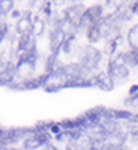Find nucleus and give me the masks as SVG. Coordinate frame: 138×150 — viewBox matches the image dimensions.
<instances>
[{
  "label": "nucleus",
  "mask_w": 138,
  "mask_h": 150,
  "mask_svg": "<svg viewBox=\"0 0 138 150\" xmlns=\"http://www.w3.org/2000/svg\"><path fill=\"white\" fill-rule=\"evenodd\" d=\"M122 125H123L124 131L129 134V142L127 143L138 146V124H134L131 121H126V123H122Z\"/></svg>",
  "instance_id": "nucleus-15"
},
{
  "label": "nucleus",
  "mask_w": 138,
  "mask_h": 150,
  "mask_svg": "<svg viewBox=\"0 0 138 150\" xmlns=\"http://www.w3.org/2000/svg\"><path fill=\"white\" fill-rule=\"evenodd\" d=\"M36 39L37 37L33 33L18 36V40H17V44H15V58H18L19 55H23V54L37 52Z\"/></svg>",
  "instance_id": "nucleus-6"
},
{
  "label": "nucleus",
  "mask_w": 138,
  "mask_h": 150,
  "mask_svg": "<svg viewBox=\"0 0 138 150\" xmlns=\"http://www.w3.org/2000/svg\"><path fill=\"white\" fill-rule=\"evenodd\" d=\"M137 55H138V51H137Z\"/></svg>",
  "instance_id": "nucleus-32"
},
{
  "label": "nucleus",
  "mask_w": 138,
  "mask_h": 150,
  "mask_svg": "<svg viewBox=\"0 0 138 150\" xmlns=\"http://www.w3.org/2000/svg\"><path fill=\"white\" fill-rule=\"evenodd\" d=\"M66 32L64 29H50L48 33V47H50V54L60 55L62 52V46L66 40Z\"/></svg>",
  "instance_id": "nucleus-9"
},
{
  "label": "nucleus",
  "mask_w": 138,
  "mask_h": 150,
  "mask_svg": "<svg viewBox=\"0 0 138 150\" xmlns=\"http://www.w3.org/2000/svg\"><path fill=\"white\" fill-rule=\"evenodd\" d=\"M65 150H86L83 147L80 142H72L69 141L68 143H65Z\"/></svg>",
  "instance_id": "nucleus-26"
},
{
  "label": "nucleus",
  "mask_w": 138,
  "mask_h": 150,
  "mask_svg": "<svg viewBox=\"0 0 138 150\" xmlns=\"http://www.w3.org/2000/svg\"><path fill=\"white\" fill-rule=\"evenodd\" d=\"M102 52L100 48H97L92 44H84V46L79 47L78 50V62L86 69L97 73L100 64L102 61Z\"/></svg>",
  "instance_id": "nucleus-2"
},
{
  "label": "nucleus",
  "mask_w": 138,
  "mask_h": 150,
  "mask_svg": "<svg viewBox=\"0 0 138 150\" xmlns=\"http://www.w3.org/2000/svg\"><path fill=\"white\" fill-rule=\"evenodd\" d=\"M41 150H60V149H58V146L54 145V143H47Z\"/></svg>",
  "instance_id": "nucleus-30"
},
{
  "label": "nucleus",
  "mask_w": 138,
  "mask_h": 150,
  "mask_svg": "<svg viewBox=\"0 0 138 150\" xmlns=\"http://www.w3.org/2000/svg\"><path fill=\"white\" fill-rule=\"evenodd\" d=\"M33 18H35V15H33L32 10H25V11H23L22 18L18 19V21L15 22V26H14L17 36H23V35L32 33Z\"/></svg>",
  "instance_id": "nucleus-10"
},
{
  "label": "nucleus",
  "mask_w": 138,
  "mask_h": 150,
  "mask_svg": "<svg viewBox=\"0 0 138 150\" xmlns=\"http://www.w3.org/2000/svg\"><path fill=\"white\" fill-rule=\"evenodd\" d=\"M138 94V84H133L129 90V96H134Z\"/></svg>",
  "instance_id": "nucleus-29"
},
{
  "label": "nucleus",
  "mask_w": 138,
  "mask_h": 150,
  "mask_svg": "<svg viewBox=\"0 0 138 150\" xmlns=\"http://www.w3.org/2000/svg\"><path fill=\"white\" fill-rule=\"evenodd\" d=\"M78 39V35H68L66 36V40H65L64 46H62V52L65 55H70L73 52V48H75V40Z\"/></svg>",
  "instance_id": "nucleus-21"
},
{
  "label": "nucleus",
  "mask_w": 138,
  "mask_h": 150,
  "mask_svg": "<svg viewBox=\"0 0 138 150\" xmlns=\"http://www.w3.org/2000/svg\"><path fill=\"white\" fill-rule=\"evenodd\" d=\"M105 72L112 79V81L115 83V86H122L129 81L130 79V69L120 61L119 54L113 58H109Z\"/></svg>",
  "instance_id": "nucleus-4"
},
{
  "label": "nucleus",
  "mask_w": 138,
  "mask_h": 150,
  "mask_svg": "<svg viewBox=\"0 0 138 150\" xmlns=\"http://www.w3.org/2000/svg\"><path fill=\"white\" fill-rule=\"evenodd\" d=\"M64 88L61 86H58V84H54V83H47L46 86H44V88H43V91L47 92V94H57V92L62 91Z\"/></svg>",
  "instance_id": "nucleus-25"
},
{
  "label": "nucleus",
  "mask_w": 138,
  "mask_h": 150,
  "mask_svg": "<svg viewBox=\"0 0 138 150\" xmlns=\"http://www.w3.org/2000/svg\"><path fill=\"white\" fill-rule=\"evenodd\" d=\"M0 150H18L17 147H6V146H0Z\"/></svg>",
  "instance_id": "nucleus-31"
},
{
  "label": "nucleus",
  "mask_w": 138,
  "mask_h": 150,
  "mask_svg": "<svg viewBox=\"0 0 138 150\" xmlns=\"http://www.w3.org/2000/svg\"><path fill=\"white\" fill-rule=\"evenodd\" d=\"M60 64H61V61L58 59V55H55V54L47 55L46 59H44V73L51 74L55 69L58 68Z\"/></svg>",
  "instance_id": "nucleus-18"
},
{
  "label": "nucleus",
  "mask_w": 138,
  "mask_h": 150,
  "mask_svg": "<svg viewBox=\"0 0 138 150\" xmlns=\"http://www.w3.org/2000/svg\"><path fill=\"white\" fill-rule=\"evenodd\" d=\"M126 39H127V44H129L130 50L138 51V23H134L130 28Z\"/></svg>",
  "instance_id": "nucleus-17"
},
{
  "label": "nucleus",
  "mask_w": 138,
  "mask_h": 150,
  "mask_svg": "<svg viewBox=\"0 0 138 150\" xmlns=\"http://www.w3.org/2000/svg\"><path fill=\"white\" fill-rule=\"evenodd\" d=\"M9 29H10L9 23L6 22L4 18H1V19H0V43H4L6 39L10 36V35H9V33H10Z\"/></svg>",
  "instance_id": "nucleus-24"
},
{
  "label": "nucleus",
  "mask_w": 138,
  "mask_h": 150,
  "mask_svg": "<svg viewBox=\"0 0 138 150\" xmlns=\"http://www.w3.org/2000/svg\"><path fill=\"white\" fill-rule=\"evenodd\" d=\"M48 81H50V74L43 73L40 76L26 79V80H17L14 84L9 87V90L11 91H35L39 88L43 90Z\"/></svg>",
  "instance_id": "nucleus-5"
},
{
  "label": "nucleus",
  "mask_w": 138,
  "mask_h": 150,
  "mask_svg": "<svg viewBox=\"0 0 138 150\" xmlns=\"http://www.w3.org/2000/svg\"><path fill=\"white\" fill-rule=\"evenodd\" d=\"M120 57V61L123 62L127 68L131 70V69L137 68L138 69V55H137V51L134 50H127L124 52H120L119 54Z\"/></svg>",
  "instance_id": "nucleus-13"
},
{
  "label": "nucleus",
  "mask_w": 138,
  "mask_h": 150,
  "mask_svg": "<svg viewBox=\"0 0 138 150\" xmlns=\"http://www.w3.org/2000/svg\"><path fill=\"white\" fill-rule=\"evenodd\" d=\"M35 134L33 127H3L0 129V146L14 147L19 142H23L26 138Z\"/></svg>",
  "instance_id": "nucleus-1"
},
{
  "label": "nucleus",
  "mask_w": 138,
  "mask_h": 150,
  "mask_svg": "<svg viewBox=\"0 0 138 150\" xmlns=\"http://www.w3.org/2000/svg\"><path fill=\"white\" fill-rule=\"evenodd\" d=\"M53 6H54V3H51V1H44L43 3V6L40 7V10H39V15H41L43 18L46 19H48L54 14V10H53Z\"/></svg>",
  "instance_id": "nucleus-23"
},
{
  "label": "nucleus",
  "mask_w": 138,
  "mask_h": 150,
  "mask_svg": "<svg viewBox=\"0 0 138 150\" xmlns=\"http://www.w3.org/2000/svg\"><path fill=\"white\" fill-rule=\"evenodd\" d=\"M47 21L41 15L36 14L35 18H33V26H32V33L35 35L36 37H41L44 33H46V29H47Z\"/></svg>",
  "instance_id": "nucleus-14"
},
{
  "label": "nucleus",
  "mask_w": 138,
  "mask_h": 150,
  "mask_svg": "<svg viewBox=\"0 0 138 150\" xmlns=\"http://www.w3.org/2000/svg\"><path fill=\"white\" fill-rule=\"evenodd\" d=\"M54 138H55V141L60 142V143H62V142L68 143V142H69V134H68V131H62L61 134H58V135H57V137H54Z\"/></svg>",
  "instance_id": "nucleus-27"
},
{
  "label": "nucleus",
  "mask_w": 138,
  "mask_h": 150,
  "mask_svg": "<svg viewBox=\"0 0 138 150\" xmlns=\"http://www.w3.org/2000/svg\"><path fill=\"white\" fill-rule=\"evenodd\" d=\"M92 79H94V86H95V88L101 90V91L110 92V91H113V88L116 87L115 83L112 81V79L108 76L106 72H97Z\"/></svg>",
  "instance_id": "nucleus-11"
},
{
  "label": "nucleus",
  "mask_w": 138,
  "mask_h": 150,
  "mask_svg": "<svg viewBox=\"0 0 138 150\" xmlns=\"http://www.w3.org/2000/svg\"><path fill=\"white\" fill-rule=\"evenodd\" d=\"M40 147L43 149L44 145L41 143V141L35 135V134H33L32 137L26 138V139L22 142V149L23 150H37V149H40Z\"/></svg>",
  "instance_id": "nucleus-19"
},
{
  "label": "nucleus",
  "mask_w": 138,
  "mask_h": 150,
  "mask_svg": "<svg viewBox=\"0 0 138 150\" xmlns=\"http://www.w3.org/2000/svg\"><path fill=\"white\" fill-rule=\"evenodd\" d=\"M39 59H40L39 51L37 52H32V54L19 55L17 58V62H15L18 80H26V79L33 77V73L36 70Z\"/></svg>",
  "instance_id": "nucleus-3"
},
{
  "label": "nucleus",
  "mask_w": 138,
  "mask_h": 150,
  "mask_svg": "<svg viewBox=\"0 0 138 150\" xmlns=\"http://www.w3.org/2000/svg\"><path fill=\"white\" fill-rule=\"evenodd\" d=\"M17 80H18L17 66L13 62V59H9L7 62L1 64V68H0V86L9 88Z\"/></svg>",
  "instance_id": "nucleus-8"
},
{
  "label": "nucleus",
  "mask_w": 138,
  "mask_h": 150,
  "mask_svg": "<svg viewBox=\"0 0 138 150\" xmlns=\"http://www.w3.org/2000/svg\"><path fill=\"white\" fill-rule=\"evenodd\" d=\"M60 124H61V127H62L64 131H75V129H80L78 118H65V120H61Z\"/></svg>",
  "instance_id": "nucleus-22"
},
{
  "label": "nucleus",
  "mask_w": 138,
  "mask_h": 150,
  "mask_svg": "<svg viewBox=\"0 0 138 150\" xmlns=\"http://www.w3.org/2000/svg\"><path fill=\"white\" fill-rule=\"evenodd\" d=\"M94 77V76H92ZM83 79V77H76V79H69L65 83V88H95L94 86V79Z\"/></svg>",
  "instance_id": "nucleus-12"
},
{
  "label": "nucleus",
  "mask_w": 138,
  "mask_h": 150,
  "mask_svg": "<svg viewBox=\"0 0 138 150\" xmlns=\"http://www.w3.org/2000/svg\"><path fill=\"white\" fill-rule=\"evenodd\" d=\"M14 1L13 0H0V18H4L6 15L14 11Z\"/></svg>",
  "instance_id": "nucleus-20"
},
{
  "label": "nucleus",
  "mask_w": 138,
  "mask_h": 150,
  "mask_svg": "<svg viewBox=\"0 0 138 150\" xmlns=\"http://www.w3.org/2000/svg\"><path fill=\"white\" fill-rule=\"evenodd\" d=\"M86 37H87V40L90 44H97V43H100V41L104 39V33H102V29H101V25L100 23H97L94 26H91L90 29L87 30L86 33Z\"/></svg>",
  "instance_id": "nucleus-16"
},
{
  "label": "nucleus",
  "mask_w": 138,
  "mask_h": 150,
  "mask_svg": "<svg viewBox=\"0 0 138 150\" xmlns=\"http://www.w3.org/2000/svg\"><path fill=\"white\" fill-rule=\"evenodd\" d=\"M62 131H64V129H62V127H61L60 121H58V123H53V125H51V128H50V132L53 134V137H57V135L61 134Z\"/></svg>",
  "instance_id": "nucleus-28"
},
{
  "label": "nucleus",
  "mask_w": 138,
  "mask_h": 150,
  "mask_svg": "<svg viewBox=\"0 0 138 150\" xmlns=\"http://www.w3.org/2000/svg\"><path fill=\"white\" fill-rule=\"evenodd\" d=\"M86 10H87V7L83 4V3H73V4L66 6V8L62 10V17L65 18L66 23L78 26L79 21L84 15Z\"/></svg>",
  "instance_id": "nucleus-7"
}]
</instances>
